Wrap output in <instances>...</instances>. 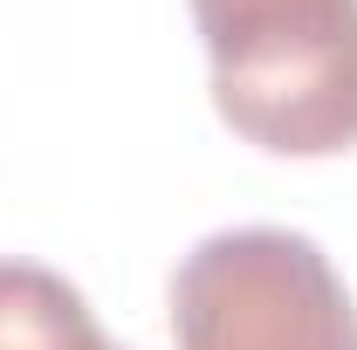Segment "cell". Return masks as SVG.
<instances>
[{"label": "cell", "mask_w": 357, "mask_h": 350, "mask_svg": "<svg viewBox=\"0 0 357 350\" xmlns=\"http://www.w3.org/2000/svg\"><path fill=\"white\" fill-rule=\"evenodd\" d=\"M213 110L275 158L357 144V0H192Z\"/></svg>", "instance_id": "6da1fadb"}, {"label": "cell", "mask_w": 357, "mask_h": 350, "mask_svg": "<svg viewBox=\"0 0 357 350\" xmlns=\"http://www.w3.org/2000/svg\"><path fill=\"white\" fill-rule=\"evenodd\" d=\"M178 350H357L337 261L296 227H220L172 268Z\"/></svg>", "instance_id": "7a4b0ae2"}, {"label": "cell", "mask_w": 357, "mask_h": 350, "mask_svg": "<svg viewBox=\"0 0 357 350\" xmlns=\"http://www.w3.org/2000/svg\"><path fill=\"white\" fill-rule=\"evenodd\" d=\"M0 350H103V330L55 268L0 261Z\"/></svg>", "instance_id": "3957f363"}, {"label": "cell", "mask_w": 357, "mask_h": 350, "mask_svg": "<svg viewBox=\"0 0 357 350\" xmlns=\"http://www.w3.org/2000/svg\"><path fill=\"white\" fill-rule=\"evenodd\" d=\"M103 350H110V344H103Z\"/></svg>", "instance_id": "277c9868"}]
</instances>
